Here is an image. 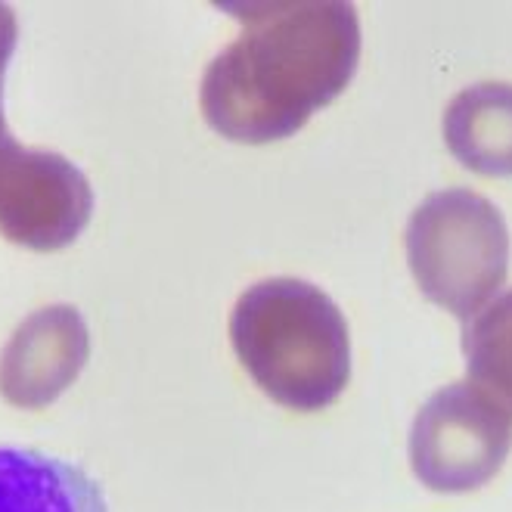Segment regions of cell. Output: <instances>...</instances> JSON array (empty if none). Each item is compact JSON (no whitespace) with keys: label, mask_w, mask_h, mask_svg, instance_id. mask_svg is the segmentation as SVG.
<instances>
[{"label":"cell","mask_w":512,"mask_h":512,"mask_svg":"<svg viewBox=\"0 0 512 512\" xmlns=\"http://www.w3.org/2000/svg\"><path fill=\"white\" fill-rule=\"evenodd\" d=\"M246 32L224 47L202 78V115L239 143L295 134L333 103L357 72L360 25L351 4H239Z\"/></svg>","instance_id":"6da1fadb"},{"label":"cell","mask_w":512,"mask_h":512,"mask_svg":"<svg viewBox=\"0 0 512 512\" xmlns=\"http://www.w3.org/2000/svg\"><path fill=\"white\" fill-rule=\"evenodd\" d=\"M230 342L249 376L289 410H323L351 379L348 323L336 301L305 280L255 283L230 314Z\"/></svg>","instance_id":"7a4b0ae2"},{"label":"cell","mask_w":512,"mask_h":512,"mask_svg":"<svg viewBox=\"0 0 512 512\" xmlns=\"http://www.w3.org/2000/svg\"><path fill=\"white\" fill-rule=\"evenodd\" d=\"M407 261L426 298L460 320L475 317L509 270L500 208L472 190L432 193L407 224Z\"/></svg>","instance_id":"3957f363"},{"label":"cell","mask_w":512,"mask_h":512,"mask_svg":"<svg viewBox=\"0 0 512 512\" xmlns=\"http://www.w3.org/2000/svg\"><path fill=\"white\" fill-rule=\"evenodd\" d=\"M16 16L0 4V90L16 47ZM94 212L87 177L59 153L28 149L10 137L0 109V233L35 252L75 243Z\"/></svg>","instance_id":"277c9868"},{"label":"cell","mask_w":512,"mask_h":512,"mask_svg":"<svg viewBox=\"0 0 512 512\" xmlns=\"http://www.w3.org/2000/svg\"><path fill=\"white\" fill-rule=\"evenodd\" d=\"M512 447V419L475 385L441 388L410 429V466L441 494H466L500 472Z\"/></svg>","instance_id":"5b68a950"},{"label":"cell","mask_w":512,"mask_h":512,"mask_svg":"<svg viewBox=\"0 0 512 512\" xmlns=\"http://www.w3.org/2000/svg\"><path fill=\"white\" fill-rule=\"evenodd\" d=\"M87 357V329L75 308L28 317L0 357V391L10 404L41 407L69 388Z\"/></svg>","instance_id":"8992f818"},{"label":"cell","mask_w":512,"mask_h":512,"mask_svg":"<svg viewBox=\"0 0 512 512\" xmlns=\"http://www.w3.org/2000/svg\"><path fill=\"white\" fill-rule=\"evenodd\" d=\"M0 512H109L84 469L38 450L0 447Z\"/></svg>","instance_id":"52a82bcc"},{"label":"cell","mask_w":512,"mask_h":512,"mask_svg":"<svg viewBox=\"0 0 512 512\" xmlns=\"http://www.w3.org/2000/svg\"><path fill=\"white\" fill-rule=\"evenodd\" d=\"M444 140L478 174H512V84H475L444 112Z\"/></svg>","instance_id":"ba28073f"},{"label":"cell","mask_w":512,"mask_h":512,"mask_svg":"<svg viewBox=\"0 0 512 512\" xmlns=\"http://www.w3.org/2000/svg\"><path fill=\"white\" fill-rule=\"evenodd\" d=\"M469 385L512 419V289L491 298L463 329Z\"/></svg>","instance_id":"9c48e42d"}]
</instances>
